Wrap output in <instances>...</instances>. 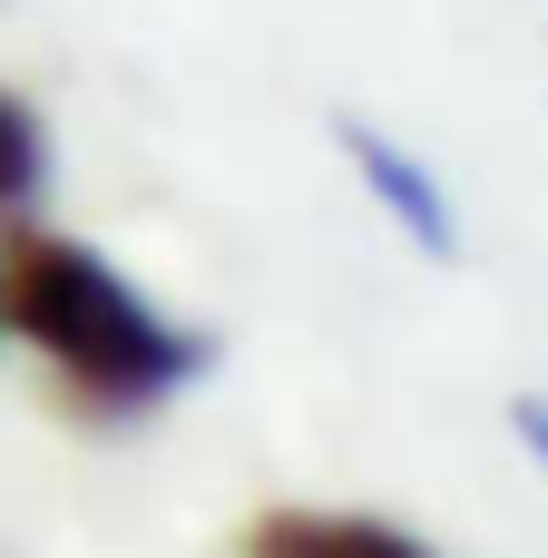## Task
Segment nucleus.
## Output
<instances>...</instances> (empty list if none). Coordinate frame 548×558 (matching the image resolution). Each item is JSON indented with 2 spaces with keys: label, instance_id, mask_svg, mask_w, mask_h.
Wrapping results in <instances>:
<instances>
[{
  "label": "nucleus",
  "instance_id": "nucleus-1",
  "mask_svg": "<svg viewBox=\"0 0 548 558\" xmlns=\"http://www.w3.org/2000/svg\"><path fill=\"white\" fill-rule=\"evenodd\" d=\"M0 333H20L78 412H147L216 363L206 333L167 324L108 255L49 226H20L0 255Z\"/></svg>",
  "mask_w": 548,
  "mask_h": 558
},
{
  "label": "nucleus",
  "instance_id": "nucleus-2",
  "mask_svg": "<svg viewBox=\"0 0 548 558\" xmlns=\"http://www.w3.org/2000/svg\"><path fill=\"white\" fill-rule=\"evenodd\" d=\"M333 147L353 157V177L373 186V206H382V216H392L422 255H441V265L461 255V216H451V196L431 186V167H422L402 137H382L373 118H333Z\"/></svg>",
  "mask_w": 548,
  "mask_h": 558
},
{
  "label": "nucleus",
  "instance_id": "nucleus-3",
  "mask_svg": "<svg viewBox=\"0 0 548 558\" xmlns=\"http://www.w3.org/2000/svg\"><path fill=\"white\" fill-rule=\"evenodd\" d=\"M245 549H265V558H294V549H373V558H422V539H412V530H392V520L275 510V520H255V530H245Z\"/></svg>",
  "mask_w": 548,
  "mask_h": 558
},
{
  "label": "nucleus",
  "instance_id": "nucleus-4",
  "mask_svg": "<svg viewBox=\"0 0 548 558\" xmlns=\"http://www.w3.org/2000/svg\"><path fill=\"white\" fill-rule=\"evenodd\" d=\"M39 196H49V128L29 98L0 88V216H29Z\"/></svg>",
  "mask_w": 548,
  "mask_h": 558
},
{
  "label": "nucleus",
  "instance_id": "nucleus-5",
  "mask_svg": "<svg viewBox=\"0 0 548 558\" xmlns=\"http://www.w3.org/2000/svg\"><path fill=\"white\" fill-rule=\"evenodd\" d=\"M510 422H520V441L548 461V402H539V392H529V402H510Z\"/></svg>",
  "mask_w": 548,
  "mask_h": 558
}]
</instances>
